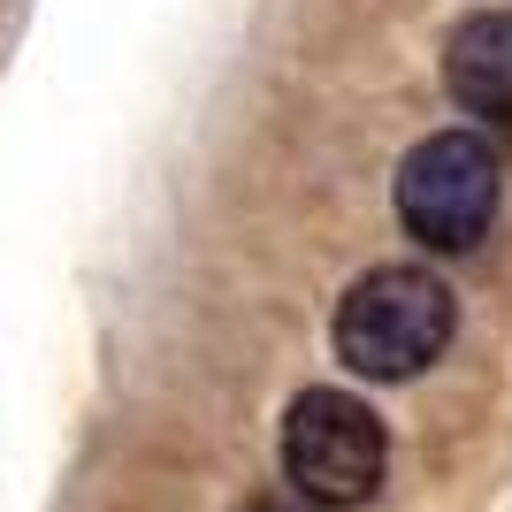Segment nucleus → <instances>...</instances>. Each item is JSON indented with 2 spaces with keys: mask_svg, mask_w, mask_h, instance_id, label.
<instances>
[{
  "mask_svg": "<svg viewBox=\"0 0 512 512\" xmlns=\"http://www.w3.org/2000/svg\"><path fill=\"white\" fill-rule=\"evenodd\" d=\"M459 306L428 268H367L337 306V360L367 383H406L428 360H444Z\"/></svg>",
  "mask_w": 512,
  "mask_h": 512,
  "instance_id": "1",
  "label": "nucleus"
},
{
  "mask_svg": "<svg viewBox=\"0 0 512 512\" xmlns=\"http://www.w3.org/2000/svg\"><path fill=\"white\" fill-rule=\"evenodd\" d=\"M383 459H390L383 421L360 398H344V390L291 398V413H283V474H291V490L306 505H329V512L367 505L383 490Z\"/></svg>",
  "mask_w": 512,
  "mask_h": 512,
  "instance_id": "2",
  "label": "nucleus"
},
{
  "mask_svg": "<svg viewBox=\"0 0 512 512\" xmlns=\"http://www.w3.org/2000/svg\"><path fill=\"white\" fill-rule=\"evenodd\" d=\"M497 214V153L474 130H436L398 169V222L436 253H467Z\"/></svg>",
  "mask_w": 512,
  "mask_h": 512,
  "instance_id": "3",
  "label": "nucleus"
},
{
  "mask_svg": "<svg viewBox=\"0 0 512 512\" xmlns=\"http://www.w3.org/2000/svg\"><path fill=\"white\" fill-rule=\"evenodd\" d=\"M444 77L459 92V107L474 115H505L512 107V16H474L451 31Z\"/></svg>",
  "mask_w": 512,
  "mask_h": 512,
  "instance_id": "4",
  "label": "nucleus"
},
{
  "mask_svg": "<svg viewBox=\"0 0 512 512\" xmlns=\"http://www.w3.org/2000/svg\"><path fill=\"white\" fill-rule=\"evenodd\" d=\"M245 512H299V505H276V497H268V505H245Z\"/></svg>",
  "mask_w": 512,
  "mask_h": 512,
  "instance_id": "5",
  "label": "nucleus"
}]
</instances>
